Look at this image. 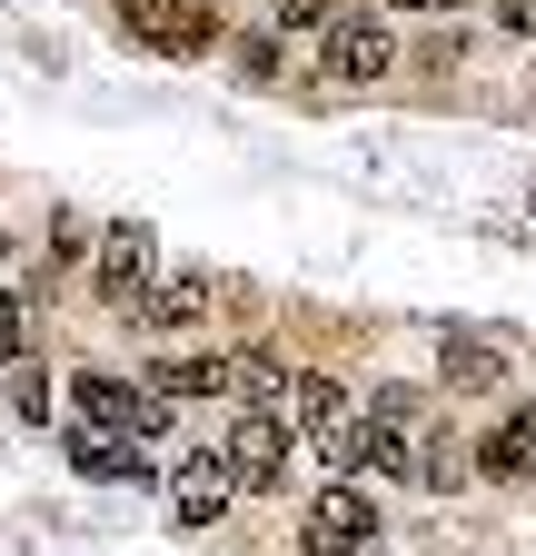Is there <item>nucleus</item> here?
Instances as JSON below:
<instances>
[{"label":"nucleus","mask_w":536,"mask_h":556,"mask_svg":"<svg viewBox=\"0 0 536 556\" xmlns=\"http://www.w3.org/2000/svg\"><path fill=\"white\" fill-rule=\"evenodd\" d=\"M289 428H298L308 447H328L348 477H368V417L348 407L339 378H298V388H289Z\"/></svg>","instance_id":"nucleus-1"},{"label":"nucleus","mask_w":536,"mask_h":556,"mask_svg":"<svg viewBox=\"0 0 536 556\" xmlns=\"http://www.w3.org/2000/svg\"><path fill=\"white\" fill-rule=\"evenodd\" d=\"M298 546H308V556H368V546H378V507H368V486H358V477L318 486L308 517H298Z\"/></svg>","instance_id":"nucleus-2"},{"label":"nucleus","mask_w":536,"mask_h":556,"mask_svg":"<svg viewBox=\"0 0 536 556\" xmlns=\"http://www.w3.org/2000/svg\"><path fill=\"white\" fill-rule=\"evenodd\" d=\"M119 30L140 50H159V60H199L219 40V11L209 0H119Z\"/></svg>","instance_id":"nucleus-3"},{"label":"nucleus","mask_w":536,"mask_h":556,"mask_svg":"<svg viewBox=\"0 0 536 556\" xmlns=\"http://www.w3.org/2000/svg\"><path fill=\"white\" fill-rule=\"evenodd\" d=\"M71 407H80V428H119V438H159V428H169V397H159V388H119V378H100V368L71 378Z\"/></svg>","instance_id":"nucleus-4"},{"label":"nucleus","mask_w":536,"mask_h":556,"mask_svg":"<svg viewBox=\"0 0 536 556\" xmlns=\"http://www.w3.org/2000/svg\"><path fill=\"white\" fill-rule=\"evenodd\" d=\"M387 60H397V40H387L368 11H348V21H328V40H318V80L368 90V80H387Z\"/></svg>","instance_id":"nucleus-5"},{"label":"nucleus","mask_w":536,"mask_h":556,"mask_svg":"<svg viewBox=\"0 0 536 556\" xmlns=\"http://www.w3.org/2000/svg\"><path fill=\"white\" fill-rule=\"evenodd\" d=\"M150 268H159V239H150L140 219H119V229L100 239V299H110V308H129V318H140V299L159 289V278H150Z\"/></svg>","instance_id":"nucleus-6"},{"label":"nucleus","mask_w":536,"mask_h":556,"mask_svg":"<svg viewBox=\"0 0 536 556\" xmlns=\"http://www.w3.org/2000/svg\"><path fill=\"white\" fill-rule=\"evenodd\" d=\"M229 467H239V486H289V407H239Z\"/></svg>","instance_id":"nucleus-7"},{"label":"nucleus","mask_w":536,"mask_h":556,"mask_svg":"<svg viewBox=\"0 0 536 556\" xmlns=\"http://www.w3.org/2000/svg\"><path fill=\"white\" fill-rule=\"evenodd\" d=\"M229 497H239V467H229V447H199V457L179 467V486H169L179 527H209V517H219Z\"/></svg>","instance_id":"nucleus-8"},{"label":"nucleus","mask_w":536,"mask_h":556,"mask_svg":"<svg viewBox=\"0 0 536 556\" xmlns=\"http://www.w3.org/2000/svg\"><path fill=\"white\" fill-rule=\"evenodd\" d=\"M71 467H80V477H100V486H150L140 438H119V428H71Z\"/></svg>","instance_id":"nucleus-9"},{"label":"nucleus","mask_w":536,"mask_h":556,"mask_svg":"<svg viewBox=\"0 0 536 556\" xmlns=\"http://www.w3.org/2000/svg\"><path fill=\"white\" fill-rule=\"evenodd\" d=\"M477 467L487 477H536V407H516V417H497V428H487V447H477Z\"/></svg>","instance_id":"nucleus-10"},{"label":"nucleus","mask_w":536,"mask_h":556,"mask_svg":"<svg viewBox=\"0 0 536 556\" xmlns=\"http://www.w3.org/2000/svg\"><path fill=\"white\" fill-rule=\"evenodd\" d=\"M289 388H298V378L268 358V348H229V397H239V407H289Z\"/></svg>","instance_id":"nucleus-11"},{"label":"nucleus","mask_w":536,"mask_h":556,"mask_svg":"<svg viewBox=\"0 0 536 556\" xmlns=\"http://www.w3.org/2000/svg\"><path fill=\"white\" fill-rule=\"evenodd\" d=\"M437 368H447V397H487V388L507 378V358H497L487 338H447V348H437Z\"/></svg>","instance_id":"nucleus-12"},{"label":"nucleus","mask_w":536,"mask_h":556,"mask_svg":"<svg viewBox=\"0 0 536 556\" xmlns=\"http://www.w3.org/2000/svg\"><path fill=\"white\" fill-rule=\"evenodd\" d=\"M140 318H150V328H169V338H179V328H199V318H209V278H199V268H189V278H159V289L140 299Z\"/></svg>","instance_id":"nucleus-13"},{"label":"nucleus","mask_w":536,"mask_h":556,"mask_svg":"<svg viewBox=\"0 0 536 556\" xmlns=\"http://www.w3.org/2000/svg\"><path fill=\"white\" fill-rule=\"evenodd\" d=\"M150 388L179 407V397H219L229 388V358H169V368H150Z\"/></svg>","instance_id":"nucleus-14"},{"label":"nucleus","mask_w":536,"mask_h":556,"mask_svg":"<svg viewBox=\"0 0 536 556\" xmlns=\"http://www.w3.org/2000/svg\"><path fill=\"white\" fill-rule=\"evenodd\" d=\"M21 358H30V308L0 299V368H21Z\"/></svg>","instance_id":"nucleus-15"},{"label":"nucleus","mask_w":536,"mask_h":556,"mask_svg":"<svg viewBox=\"0 0 536 556\" xmlns=\"http://www.w3.org/2000/svg\"><path fill=\"white\" fill-rule=\"evenodd\" d=\"M348 21V0H279V30H328Z\"/></svg>","instance_id":"nucleus-16"},{"label":"nucleus","mask_w":536,"mask_h":556,"mask_svg":"<svg viewBox=\"0 0 536 556\" xmlns=\"http://www.w3.org/2000/svg\"><path fill=\"white\" fill-rule=\"evenodd\" d=\"M11 407H21L30 428H40V417H50V378H21V388H11Z\"/></svg>","instance_id":"nucleus-17"},{"label":"nucleus","mask_w":536,"mask_h":556,"mask_svg":"<svg viewBox=\"0 0 536 556\" xmlns=\"http://www.w3.org/2000/svg\"><path fill=\"white\" fill-rule=\"evenodd\" d=\"M497 21L507 30H536V0H497Z\"/></svg>","instance_id":"nucleus-18"},{"label":"nucleus","mask_w":536,"mask_h":556,"mask_svg":"<svg viewBox=\"0 0 536 556\" xmlns=\"http://www.w3.org/2000/svg\"><path fill=\"white\" fill-rule=\"evenodd\" d=\"M397 11H457V0H397Z\"/></svg>","instance_id":"nucleus-19"},{"label":"nucleus","mask_w":536,"mask_h":556,"mask_svg":"<svg viewBox=\"0 0 536 556\" xmlns=\"http://www.w3.org/2000/svg\"><path fill=\"white\" fill-rule=\"evenodd\" d=\"M0 249H11V239H0Z\"/></svg>","instance_id":"nucleus-20"}]
</instances>
